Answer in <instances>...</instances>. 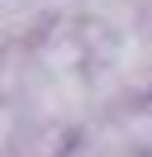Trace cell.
Segmentation results:
<instances>
[{
  "label": "cell",
  "mask_w": 152,
  "mask_h": 157,
  "mask_svg": "<svg viewBox=\"0 0 152 157\" xmlns=\"http://www.w3.org/2000/svg\"><path fill=\"white\" fill-rule=\"evenodd\" d=\"M62 157H142V152L133 147V138L124 133L114 114H100V119H86L76 133H66Z\"/></svg>",
  "instance_id": "cell-1"
},
{
  "label": "cell",
  "mask_w": 152,
  "mask_h": 157,
  "mask_svg": "<svg viewBox=\"0 0 152 157\" xmlns=\"http://www.w3.org/2000/svg\"><path fill=\"white\" fill-rule=\"evenodd\" d=\"M114 119H119V124H124V133L133 138V147H138L142 157H152V90H147L142 100H133L128 109H119Z\"/></svg>",
  "instance_id": "cell-2"
}]
</instances>
